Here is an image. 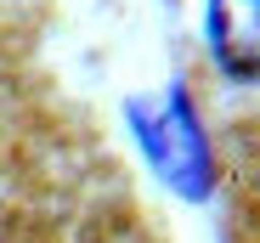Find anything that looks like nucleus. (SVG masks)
Returning <instances> with one entry per match:
<instances>
[{
    "mask_svg": "<svg viewBox=\"0 0 260 243\" xmlns=\"http://www.w3.org/2000/svg\"><path fill=\"white\" fill-rule=\"evenodd\" d=\"M142 136H147L153 164L181 192H204L209 187V153H204V136H198V125H192V113H187L181 96H170V108L153 119V125H142Z\"/></svg>",
    "mask_w": 260,
    "mask_h": 243,
    "instance_id": "nucleus-1",
    "label": "nucleus"
},
{
    "mask_svg": "<svg viewBox=\"0 0 260 243\" xmlns=\"http://www.w3.org/2000/svg\"><path fill=\"white\" fill-rule=\"evenodd\" d=\"M209 51L232 79H260V0H209Z\"/></svg>",
    "mask_w": 260,
    "mask_h": 243,
    "instance_id": "nucleus-2",
    "label": "nucleus"
}]
</instances>
